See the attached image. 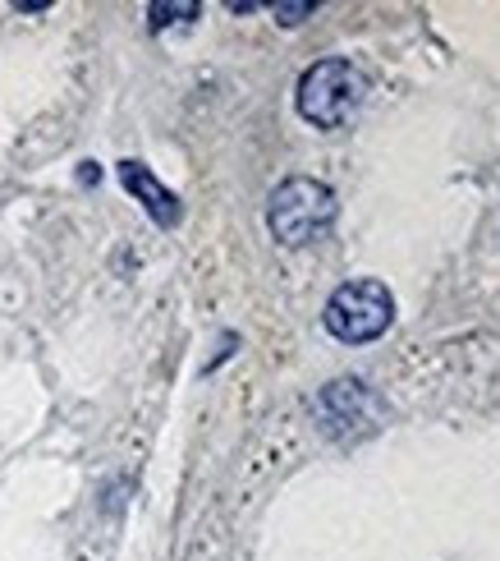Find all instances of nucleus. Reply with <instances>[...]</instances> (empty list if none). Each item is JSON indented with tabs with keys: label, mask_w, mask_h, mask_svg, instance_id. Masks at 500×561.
I'll use <instances>...</instances> for the list:
<instances>
[{
	"label": "nucleus",
	"mask_w": 500,
	"mask_h": 561,
	"mask_svg": "<svg viewBox=\"0 0 500 561\" xmlns=\"http://www.w3.org/2000/svg\"><path fill=\"white\" fill-rule=\"evenodd\" d=\"M326 332L345 345H368L376 336H386V327L395 322V295L381 280H345V286L326 299Z\"/></svg>",
	"instance_id": "7ed1b4c3"
},
{
	"label": "nucleus",
	"mask_w": 500,
	"mask_h": 561,
	"mask_svg": "<svg viewBox=\"0 0 500 561\" xmlns=\"http://www.w3.org/2000/svg\"><path fill=\"white\" fill-rule=\"evenodd\" d=\"M120 184H125V190H129L142 207H148V217H152L156 226H175V221H179V198L165 190V184H161L148 167H142V161H120Z\"/></svg>",
	"instance_id": "20e7f679"
},
{
	"label": "nucleus",
	"mask_w": 500,
	"mask_h": 561,
	"mask_svg": "<svg viewBox=\"0 0 500 561\" xmlns=\"http://www.w3.org/2000/svg\"><path fill=\"white\" fill-rule=\"evenodd\" d=\"M313 10H317L313 0H303V5H276V19H280V23H290V28H294V23H303Z\"/></svg>",
	"instance_id": "0eeeda50"
},
{
	"label": "nucleus",
	"mask_w": 500,
	"mask_h": 561,
	"mask_svg": "<svg viewBox=\"0 0 500 561\" xmlns=\"http://www.w3.org/2000/svg\"><path fill=\"white\" fill-rule=\"evenodd\" d=\"M359 405L368 410L372 405V396L359 378H340V382H330L322 391V401H317V414H322V428L326 433H345L353 419H359Z\"/></svg>",
	"instance_id": "39448f33"
},
{
	"label": "nucleus",
	"mask_w": 500,
	"mask_h": 561,
	"mask_svg": "<svg viewBox=\"0 0 500 561\" xmlns=\"http://www.w3.org/2000/svg\"><path fill=\"white\" fill-rule=\"evenodd\" d=\"M363 98H368V79H363V69L349 65V60H317V65H307L303 79H299V92H294L299 115L307 125H317V129L349 125L353 115H359Z\"/></svg>",
	"instance_id": "f257e3e1"
},
{
	"label": "nucleus",
	"mask_w": 500,
	"mask_h": 561,
	"mask_svg": "<svg viewBox=\"0 0 500 561\" xmlns=\"http://www.w3.org/2000/svg\"><path fill=\"white\" fill-rule=\"evenodd\" d=\"M152 28H165V23H184V19H198V5H152Z\"/></svg>",
	"instance_id": "423d86ee"
},
{
	"label": "nucleus",
	"mask_w": 500,
	"mask_h": 561,
	"mask_svg": "<svg viewBox=\"0 0 500 561\" xmlns=\"http://www.w3.org/2000/svg\"><path fill=\"white\" fill-rule=\"evenodd\" d=\"M267 226L284 249H303L317 244L330 226H336V194L330 184L313 180V175H294L276 184L271 207H267Z\"/></svg>",
	"instance_id": "f03ea898"
}]
</instances>
